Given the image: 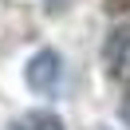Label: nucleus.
I'll list each match as a JSON object with an SVG mask.
<instances>
[{"label":"nucleus","instance_id":"1","mask_svg":"<svg viewBox=\"0 0 130 130\" xmlns=\"http://www.w3.org/2000/svg\"><path fill=\"white\" fill-rule=\"evenodd\" d=\"M28 83H32V91H40V95H51L59 83V55L55 51H40V55H32V63H28Z\"/></svg>","mask_w":130,"mask_h":130},{"label":"nucleus","instance_id":"2","mask_svg":"<svg viewBox=\"0 0 130 130\" xmlns=\"http://www.w3.org/2000/svg\"><path fill=\"white\" fill-rule=\"evenodd\" d=\"M106 63H110V71L118 75H130V24L114 28V36L106 40Z\"/></svg>","mask_w":130,"mask_h":130},{"label":"nucleus","instance_id":"3","mask_svg":"<svg viewBox=\"0 0 130 130\" xmlns=\"http://www.w3.org/2000/svg\"><path fill=\"white\" fill-rule=\"evenodd\" d=\"M8 130H63V122L51 110H32V114H24V118H16Z\"/></svg>","mask_w":130,"mask_h":130},{"label":"nucleus","instance_id":"4","mask_svg":"<svg viewBox=\"0 0 130 130\" xmlns=\"http://www.w3.org/2000/svg\"><path fill=\"white\" fill-rule=\"evenodd\" d=\"M122 118H126V126H130V99L122 103Z\"/></svg>","mask_w":130,"mask_h":130}]
</instances>
